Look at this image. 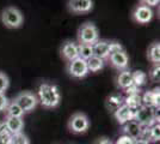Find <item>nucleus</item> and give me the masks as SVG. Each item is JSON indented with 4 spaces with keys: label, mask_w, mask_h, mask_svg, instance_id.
I'll list each match as a JSON object with an SVG mask.
<instances>
[{
    "label": "nucleus",
    "mask_w": 160,
    "mask_h": 144,
    "mask_svg": "<svg viewBox=\"0 0 160 144\" xmlns=\"http://www.w3.org/2000/svg\"><path fill=\"white\" fill-rule=\"evenodd\" d=\"M37 99L43 108H47V109L56 108L61 102L60 90L58 88V85L44 82L40 84L38 87Z\"/></svg>",
    "instance_id": "nucleus-1"
},
{
    "label": "nucleus",
    "mask_w": 160,
    "mask_h": 144,
    "mask_svg": "<svg viewBox=\"0 0 160 144\" xmlns=\"http://www.w3.org/2000/svg\"><path fill=\"white\" fill-rule=\"evenodd\" d=\"M0 21L7 29H19L24 24V16L18 7L6 6L0 13Z\"/></svg>",
    "instance_id": "nucleus-2"
},
{
    "label": "nucleus",
    "mask_w": 160,
    "mask_h": 144,
    "mask_svg": "<svg viewBox=\"0 0 160 144\" xmlns=\"http://www.w3.org/2000/svg\"><path fill=\"white\" fill-rule=\"evenodd\" d=\"M78 45H90L93 46L99 40V30L92 22H85L81 24L77 33Z\"/></svg>",
    "instance_id": "nucleus-3"
},
{
    "label": "nucleus",
    "mask_w": 160,
    "mask_h": 144,
    "mask_svg": "<svg viewBox=\"0 0 160 144\" xmlns=\"http://www.w3.org/2000/svg\"><path fill=\"white\" fill-rule=\"evenodd\" d=\"M134 120L139 123L142 127H149L153 124L159 121V117L157 115V109L147 106H141L140 108L135 110Z\"/></svg>",
    "instance_id": "nucleus-4"
},
{
    "label": "nucleus",
    "mask_w": 160,
    "mask_h": 144,
    "mask_svg": "<svg viewBox=\"0 0 160 144\" xmlns=\"http://www.w3.org/2000/svg\"><path fill=\"white\" fill-rule=\"evenodd\" d=\"M68 130L72 133L75 135H81L87 132V130L90 129V120L85 113L82 112H77L71 115V118L68 119Z\"/></svg>",
    "instance_id": "nucleus-5"
},
{
    "label": "nucleus",
    "mask_w": 160,
    "mask_h": 144,
    "mask_svg": "<svg viewBox=\"0 0 160 144\" xmlns=\"http://www.w3.org/2000/svg\"><path fill=\"white\" fill-rule=\"evenodd\" d=\"M130 18L134 23L140 24V25H146L151 23L154 18V11L152 7L145 6V5H135L130 12Z\"/></svg>",
    "instance_id": "nucleus-6"
},
{
    "label": "nucleus",
    "mask_w": 160,
    "mask_h": 144,
    "mask_svg": "<svg viewBox=\"0 0 160 144\" xmlns=\"http://www.w3.org/2000/svg\"><path fill=\"white\" fill-rule=\"evenodd\" d=\"M66 71L68 76L74 79H82L90 73L87 69L86 60H82L80 58H75L72 61L67 62Z\"/></svg>",
    "instance_id": "nucleus-7"
},
{
    "label": "nucleus",
    "mask_w": 160,
    "mask_h": 144,
    "mask_svg": "<svg viewBox=\"0 0 160 144\" xmlns=\"http://www.w3.org/2000/svg\"><path fill=\"white\" fill-rule=\"evenodd\" d=\"M14 101L19 104V107L24 110V113L32 112L38 104L37 96L31 91H20L19 94L14 97Z\"/></svg>",
    "instance_id": "nucleus-8"
},
{
    "label": "nucleus",
    "mask_w": 160,
    "mask_h": 144,
    "mask_svg": "<svg viewBox=\"0 0 160 144\" xmlns=\"http://www.w3.org/2000/svg\"><path fill=\"white\" fill-rule=\"evenodd\" d=\"M112 69L117 70L118 72L123 71V70H128L129 67V56H128L126 49L116 52V53H111L108 56V59L105 60Z\"/></svg>",
    "instance_id": "nucleus-9"
},
{
    "label": "nucleus",
    "mask_w": 160,
    "mask_h": 144,
    "mask_svg": "<svg viewBox=\"0 0 160 144\" xmlns=\"http://www.w3.org/2000/svg\"><path fill=\"white\" fill-rule=\"evenodd\" d=\"M93 0H68L67 8L72 14H87L93 10Z\"/></svg>",
    "instance_id": "nucleus-10"
},
{
    "label": "nucleus",
    "mask_w": 160,
    "mask_h": 144,
    "mask_svg": "<svg viewBox=\"0 0 160 144\" xmlns=\"http://www.w3.org/2000/svg\"><path fill=\"white\" fill-rule=\"evenodd\" d=\"M60 56L65 62H69L78 58V42L66 40L60 46Z\"/></svg>",
    "instance_id": "nucleus-11"
},
{
    "label": "nucleus",
    "mask_w": 160,
    "mask_h": 144,
    "mask_svg": "<svg viewBox=\"0 0 160 144\" xmlns=\"http://www.w3.org/2000/svg\"><path fill=\"white\" fill-rule=\"evenodd\" d=\"M122 131L123 133L128 136V137L133 138V139H139L142 138V133H143V127L141 126L139 123H136L135 120H129L128 123L122 125Z\"/></svg>",
    "instance_id": "nucleus-12"
},
{
    "label": "nucleus",
    "mask_w": 160,
    "mask_h": 144,
    "mask_svg": "<svg viewBox=\"0 0 160 144\" xmlns=\"http://www.w3.org/2000/svg\"><path fill=\"white\" fill-rule=\"evenodd\" d=\"M159 88H155L153 90H148L141 96L142 106H147V107H152V108H155V109H159Z\"/></svg>",
    "instance_id": "nucleus-13"
},
{
    "label": "nucleus",
    "mask_w": 160,
    "mask_h": 144,
    "mask_svg": "<svg viewBox=\"0 0 160 144\" xmlns=\"http://www.w3.org/2000/svg\"><path fill=\"white\" fill-rule=\"evenodd\" d=\"M134 110H132L127 104H122L120 108L113 112V117L116 119V121L120 124V125H124L126 123H128L129 120H133L134 119Z\"/></svg>",
    "instance_id": "nucleus-14"
},
{
    "label": "nucleus",
    "mask_w": 160,
    "mask_h": 144,
    "mask_svg": "<svg viewBox=\"0 0 160 144\" xmlns=\"http://www.w3.org/2000/svg\"><path fill=\"white\" fill-rule=\"evenodd\" d=\"M4 124H5L6 130L11 135H16V133L23 132V129H24V120H23V118H14L6 115L5 120H4Z\"/></svg>",
    "instance_id": "nucleus-15"
},
{
    "label": "nucleus",
    "mask_w": 160,
    "mask_h": 144,
    "mask_svg": "<svg viewBox=\"0 0 160 144\" xmlns=\"http://www.w3.org/2000/svg\"><path fill=\"white\" fill-rule=\"evenodd\" d=\"M116 85L118 89L122 90H127L129 87H132L133 85L132 71H129V70L120 71L118 75L116 76Z\"/></svg>",
    "instance_id": "nucleus-16"
},
{
    "label": "nucleus",
    "mask_w": 160,
    "mask_h": 144,
    "mask_svg": "<svg viewBox=\"0 0 160 144\" xmlns=\"http://www.w3.org/2000/svg\"><path fill=\"white\" fill-rule=\"evenodd\" d=\"M142 139H146L147 142H159L160 139V125L159 121L153 124L149 127H143Z\"/></svg>",
    "instance_id": "nucleus-17"
},
{
    "label": "nucleus",
    "mask_w": 160,
    "mask_h": 144,
    "mask_svg": "<svg viewBox=\"0 0 160 144\" xmlns=\"http://www.w3.org/2000/svg\"><path fill=\"white\" fill-rule=\"evenodd\" d=\"M93 49V55L94 56H98L103 60H107L108 56L110 55L109 52V41L108 40H98V41L94 43L92 46Z\"/></svg>",
    "instance_id": "nucleus-18"
},
{
    "label": "nucleus",
    "mask_w": 160,
    "mask_h": 144,
    "mask_svg": "<svg viewBox=\"0 0 160 144\" xmlns=\"http://www.w3.org/2000/svg\"><path fill=\"white\" fill-rule=\"evenodd\" d=\"M123 100H124V97L121 94H111L108 96L105 100V107L110 113H113L123 104Z\"/></svg>",
    "instance_id": "nucleus-19"
},
{
    "label": "nucleus",
    "mask_w": 160,
    "mask_h": 144,
    "mask_svg": "<svg viewBox=\"0 0 160 144\" xmlns=\"http://www.w3.org/2000/svg\"><path fill=\"white\" fill-rule=\"evenodd\" d=\"M147 59L152 64H159L160 62V43L153 42L147 48Z\"/></svg>",
    "instance_id": "nucleus-20"
},
{
    "label": "nucleus",
    "mask_w": 160,
    "mask_h": 144,
    "mask_svg": "<svg viewBox=\"0 0 160 144\" xmlns=\"http://www.w3.org/2000/svg\"><path fill=\"white\" fill-rule=\"evenodd\" d=\"M86 65L87 69H88V72H92V73H96V72H99L100 70L104 69L105 66V60L100 59L98 56H91L88 60H86Z\"/></svg>",
    "instance_id": "nucleus-21"
},
{
    "label": "nucleus",
    "mask_w": 160,
    "mask_h": 144,
    "mask_svg": "<svg viewBox=\"0 0 160 144\" xmlns=\"http://www.w3.org/2000/svg\"><path fill=\"white\" fill-rule=\"evenodd\" d=\"M123 103L127 104L128 107L132 110H135L138 108H140L142 106V101H141V94H130L127 95L123 100Z\"/></svg>",
    "instance_id": "nucleus-22"
},
{
    "label": "nucleus",
    "mask_w": 160,
    "mask_h": 144,
    "mask_svg": "<svg viewBox=\"0 0 160 144\" xmlns=\"http://www.w3.org/2000/svg\"><path fill=\"white\" fill-rule=\"evenodd\" d=\"M6 115H8V117H14V118H23L24 117V110L22 109L19 107V104L16 102L14 100H12V101H10L8 102V104H7L6 107Z\"/></svg>",
    "instance_id": "nucleus-23"
},
{
    "label": "nucleus",
    "mask_w": 160,
    "mask_h": 144,
    "mask_svg": "<svg viewBox=\"0 0 160 144\" xmlns=\"http://www.w3.org/2000/svg\"><path fill=\"white\" fill-rule=\"evenodd\" d=\"M93 56V49L90 45H78V58L82 60H88Z\"/></svg>",
    "instance_id": "nucleus-24"
},
{
    "label": "nucleus",
    "mask_w": 160,
    "mask_h": 144,
    "mask_svg": "<svg viewBox=\"0 0 160 144\" xmlns=\"http://www.w3.org/2000/svg\"><path fill=\"white\" fill-rule=\"evenodd\" d=\"M147 75L143 72V71H140V70H138V71H135V72H132V79H133V84L135 87H138V88H140L142 85H145L147 82Z\"/></svg>",
    "instance_id": "nucleus-25"
},
{
    "label": "nucleus",
    "mask_w": 160,
    "mask_h": 144,
    "mask_svg": "<svg viewBox=\"0 0 160 144\" xmlns=\"http://www.w3.org/2000/svg\"><path fill=\"white\" fill-rule=\"evenodd\" d=\"M152 82L159 83L160 81V64H152V67L147 76Z\"/></svg>",
    "instance_id": "nucleus-26"
},
{
    "label": "nucleus",
    "mask_w": 160,
    "mask_h": 144,
    "mask_svg": "<svg viewBox=\"0 0 160 144\" xmlns=\"http://www.w3.org/2000/svg\"><path fill=\"white\" fill-rule=\"evenodd\" d=\"M11 144H30V139H29V137L25 133L19 132V133L12 135Z\"/></svg>",
    "instance_id": "nucleus-27"
},
{
    "label": "nucleus",
    "mask_w": 160,
    "mask_h": 144,
    "mask_svg": "<svg viewBox=\"0 0 160 144\" xmlns=\"http://www.w3.org/2000/svg\"><path fill=\"white\" fill-rule=\"evenodd\" d=\"M10 87V79L8 76L0 71V94H5V91Z\"/></svg>",
    "instance_id": "nucleus-28"
},
{
    "label": "nucleus",
    "mask_w": 160,
    "mask_h": 144,
    "mask_svg": "<svg viewBox=\"0 0 160 144\" xmlns=\"http://www.w3.org/2000/svg\"><path fill=\"white\" fill-rule=\"evenodd\" d=\"M11 138L12 135L6 130H0V144H11Z\"/></svg>",
    "instance_id": "nucleus-29"
},
{
    "label": "nucleus",
    "mask_w": 160,
    "mask_h": 144,
    "mask_svg": "<svg viewBox=\"0 0 160 144\" xmlns=\"http://www.w3.org/2000/svg\"><path fill=\"white\" fill-rule=\"evenodd\" d=\"M123 49H124L123 46L118 41H109V52H110V54L120 52V51H123Z\"/></svg>",
    "instance_id": "nucleus-30"
},
{
    "label": "nucleus",
    "mask_w": 160,
    "mask_h": 144,
    "mask_svg": "<svg viewBox=\"0 0 160 144\" xmlns=\"http://www.w3.org/2000/svg\"><path fill=\"white\" fill-rule=\"evenodd\" d=\"M134 142H135V139L128 137L126 135H122V136L117 138V141H116L115 144H134Z\"/></svg>",
    "instance_id": "nucleus-31"
},
{
    "label": "nucleus",
    "mask_w": 160,
    "mask_h": 144,
    "mask_svg": "<svg viewBox=\"0 0 160 144\" xmlns=\"http://www.w3.org/2000/svg\"><path fill=\"white\" fill-rule=\"evenodd\" d=\"M160 3V0H139V4L140 5H145L148 7H154L158 6Z\"/></svg>",
    "instance_id": "nucleus-32"
},
{
    "label": "nucleus",
    "mask_w": 160,
    "mask_h": 144,
    "mask_svg": "<svg viewBox=\"0 0 160 144\" xmlns=\"http://www.w3.org/2000/svg\"><path fill=\"white\" fill-rule=\"evenodd\" d=\"M8 102H10V101H8V99L5 96V94H0V112L6 109Z\"/></svg>",
    "instance_id": "nucleus-33"
},
{
    "label": "nucleus",
    "mask_w": 160,
    "mask_h": 144,
    "mask_svg": "<svg viewBox=\"0 0 160 144\" xmlns=\"http://www.w3.org/2000/svg\"><path fill=\"white\" fill-rule=\"evenodd\" d=\"M93 144H113V142L108 137H99L98 139L94 141Z\"/></svg>",
    "instance_id": "nucleus-34"
},
{
    "label": "nucleus",
    "mask_w": 160,
    "mask_h": 144,
    "mask_svg": "<svg viewBox=\"0 0 160 144\" xmlns=\"http://www.w3.org/2000/svg\"><path fill=\"white\" fill-rule=\"evenodd\" d=\"M126 91V94L127 95H130V94H140V88H138V87H135V85H132V87H129L127 90H124Z\"/></svg>",
    "instance_id": "nucleus-35"
},
{
    "label": "nucleus",
    "mask_w": 160,
    "mask_h": 144,
    "mask_svg": "<svg viewBox=\"0 0 160 144\" xmlns=\"http://www.w3.org/2000/svg\"><path fill=\"white\" fill-rule=\"evenodd\" d=\"M134 144H151L149 142H147L146 139H142V138H139V139H135Z\"/></svg>",
    "instance_id": "nucleus-36"
}]
</instances>
